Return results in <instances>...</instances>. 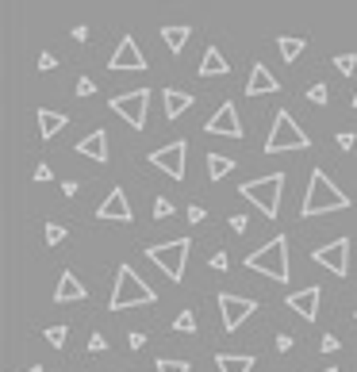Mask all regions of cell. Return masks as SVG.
Here are the masks:
<instances>
[{
	"label": "cell",
	"mask_w": 357,
	"mask_h": 372,
	"mask_svg": "<svg viewBox=\"0 0 357 372\" xmlns=\"http://www.w3.org/2000/svg\"><path fill=\"white\" fill-rule=\"evenodd\" d=\"M350 207V196L330 181L323 169H315L311 181H307V192H304V204H299V215L304 219H315V215H330V212H346Z\"/></svg>",
	"instance_id": "cell-1"
},
{
	"label": "cell",
	"mask_w": 357,
	"mask_h": 372,
	"mask_svg": "<svg viewBox=\"0 0 357 372\" xmlns=\"http://www.w3.org/2000/svg\"><path fill=\"white\" fill-rule=\"evenodd\" d=\"M154 299H158V292L146 284L139 273H135L131 265H119L116 288H112V299H108L112 311H131V307H146V303H154Z\"/></svg>",
	"instance_id": "cell-2"
},
{
	"label": "cell",
	"mask_w": 357,
	"mask_h": 372,
	"mask_svg": "<svg viewBox=\"0 0 357 372\" xmlns=\"http://www.w3.org/2000/svg\"><path fill=\"white\" fill-rule=\"evenodd\" d=\"M246 269H254V273H262V277L285 284V280L292 277V269H288V238L277 234V238L265 242L262 249H254V254L246 257Z\"/></svg>",
	"instance_id": "cell-3"
},
{
	"label": "cell",
	"mask_w": 357,
	"mask_h": 372,
	"mask_svg": "<svg viewBox=\"0 0 357 372\" xmlns=\"http://www.w3.org/2000/svg\"><path fill=\"white\" fill-rule=\"evenodd\" d=\"M238 192H242V200H250V204L265 215V219H277L281 196H285V173H269V177H262V181H246Z\"/></svg>",
	"instance_id": "cell-4"
},
{
	"label": "cell",
	"mask_w": 357,
	"mask_h": 372,
	"mask_svg": "<svg viewBox=\"0 0 357 372\" xmlns=\"http://www.w3.org/2000/svg\"><path fill=\"white\" fill-rule=\"evenodd\" d=\"M192 254V242L189 238H173V242H161V246H146V257L166 273L169 280H184V261Z\"/></svg>",
	"instance_id": "cell-5"
},
{
	"label": "cell",
	"mask_w": 357,
	"mask_h": 372,
	"mask_svg": "<svg viewBox=\"0 0 357 372\" xmlns=\"http://www.w3.org/2000/svg\"><path fill=\"white\" fill-rule=\"evenodd\" d=\"M307 146H311L307 131H299V123L288 116V111H277L269 142H265V153H288V150H307Z\"/></svg>",
	"instance_id": "cell-6"
},
{
	"label": "cell",
	"mask_w": 357,
	"mask_h": 372,
	"mask_svg": "<svg viewBox=\"0 0 357 372\" xmlns=\"http://www.w3.org/2000/svg\"><path fill=\"white\" fill-rule=\"evenodd\" d=\"M146 104H150V92L146 88H135V92H123V96H112L108 108L116 111L123 123H131L135 131H142L146 127Z\"/></svg>",
	"instance_id": "cell-7"
},
{
	"label": "cell",
	"mask_w": 357,
	"mask_h": 372,
	"mask_svg": "<svg viewBox=\"0 0 357 372\" xmlns=\"http://www.w3.org/2000/svg\"><path fill=\"white\" fill-rule=\"evenodd\" d=\"M254 311H257V299L234 296V292H219V315H223V330H238Z\"/></svg>",
	"instance_id": "cell-8"
},
{
	"label": "cell",
	"mask_w": 357,
	"mask_h": 372,
	"mask_svg": "<svg viewBox=\"0 0 357 372\" xmlns=\"http://www.w3.org/2000/svg\"><path fill=\"white\" fill-rule=\"evenodd\" d=\"M311 261L323 265L327 273H335V277H346L350 273V238H335L327 246H319L311 254Z\"/></svg>",
	"instance_id": "cell-9"
},
{
	"label": "cell",
	"mask_w": 357,
	"mask_h": 372,
	"mask_svg": "<svg viewBox=\"0 0 357 372\" xmlns=\"http://www.w3.org/2000/svg\"><path fill=\"white\" fill-rule=\"evenodd\" d=\"M184 158H189V146H184V139H177V142H169V146L154 150L150 165L161 169L166 177H173V181H184Z\"/></svg>",
	"instance_id": "cell-10"
},
{
	"label": "cell",
	"mask_w": 357,
	"mask_h": 372,
	"mask_svg": "<svg viewBox=\"0 0 357 372\" xmlns=\"http://www.w3.org/2000/svg\"><path fill=\"white\" fill-rule=\"evenodd\" d=\"M204 131H208V135H215V139H219V135H223V139H242V119H238V108H234L231 100L219 104V111H215V116L204 123Z\"/></svg>",
	"instance_id": "cell-11"
},
{
	"label": "cell",
	"mask_w": 357,
	"mask_h": 372,
	"mask_svg": "<svg viewBox=\"0 0 357 372\" xmlns=\"http://www.w3.org/2000/svg\"><path fill=\"white\" fill-rule=\"evenodd\" d=\"M108 69L112 74H142L146 69V58H142V50H139V43H135L131 35H123V43L116 46V54H112V62H108Z\"/></svg>",
	"instance_id": "cell-12"
},
{
	"label": "cell",
	"mask_w": 357,
	"mask_h": 372,
	"mask_svg": "<svg viewBox=\"0 0 357 372\" xmlns=\"http://www.w3.org/2000/svg\"><path fill=\"white\" fill-rule=\"evenodd\" d=\"M96 219H100V223H112V219H116V223H131L135 212H131V200H127V192H123V188H112L108 200L96 207Z\"/></svg>",
	"instance_id": "cell-13"
},
{
	"label": "cell",
	"mask_w": 357,
	"mask_h": 372,
	"mask_svg": "<svg viewBox=\"0 0 357 372\" xmlns=\"http://www.w3.org/2000/svg\"><path fill=\"white\" fill-rule=\"evenodd\" d=\"M319 299H323V288L307 284V288H299V292H288V307L299 315V319L315 322L319 319Z\"/></svg>",
	"instance_id": "cell-14"
},
{
	"label": "cell",
	"mask_w": 357,
	"mask_h": 372,
	"mask_svg": "<svg viewBox=\"0 0 357 372\" xmlns=\"http://www.w3.org/2000/svg\"><path fill=\"white\" fill-rule=\"evenodd\" d=\"M265 92H281V81L269 74V69L257 62L254 69H250V81H246V96H265Z\"/></svg>",
	"instance_id": "cell-15"
},
{
	"label": "cell",
	"mask_w": 357,
	"mask_h": 372,
	"mask_svg": "<svg viewBox=\"0 0 357 372\" xmlns=\"http://www.w3.org/2000/svg\"><path fill=\"white\" fill-rule=\"evenodd\" d=\"M77 153H85V158H93V161H108V131H100V127H96L93 135H85V139L77 142Z\"/></svg>",
	"instance_id": "cell-16"
},
{
	"label": "cell",
	"mask_w": 357,
	"mask_h": 372,
	"mask_svg": "<svg viewBox=\"0 0 357 372\" xmlns=\"http://www.w3.org/2000/svg\"><path fill=\"white\" fill-rule=\"evenodd\" d=\"M35 119H39V139H54V135H58L62 127L69 123L66 111H54V108H39Z\"/></svg>",
	"instance_id": "cell-17"
},
{
	"label": "cell",
	"mask_w": 357,
	"mask_h": 372,
	"mask_svg": "<svg viewBox=\"0 0 357 372\" xmlns=\"http://www.w3.org/2000/svg\"><path fill=\"white\" fill-rule=\"evenodd\" d=\"M231 74V62L223 58L219 46H208L204 50V62H200V77H227Z\"/></svg>",
	"instance_id": "cell-18"
},
{
	"label": "cell",
	"mask_w": 357,
	"mask_h": 372,
	"mask_svg": "<svg viewBox=\"0 0 357 372\" xmlns=\"http://www.w3.org/2000/svg\"><path fill=\"white\" fill-rule=\"evenodd\" d=\"M77 299H85V284L73 273H62L58 288H54V303H77Z\"/></svg>",
	"instance_id": "cell-19"
},
{
	"label": "cell",
	"mask_w": 357,
	"mask_h": 372,
	"mask_svg": "<svg viewBox=\"0 0 357 372\" xmlns=\"http://www.w3.org/2000/svg\"><path fill=\"white\" fill-rule=\"evenodd\" d=\"M161 104H166V119H181L184 111L192 108V96L181 92V88H166V92H161Z\"/></svg>",
	"instance_id": "cell-20"
},
{
	"label": "cell",
	"mask_w": 357,
	"mask_h": 372,
	"mask_svg": "<svg viewBox=\"0 0 357 372\" xmlns=\"http://www.w3.org/2000/svg\"><path fill=\"white\" fill-rule=\"evenodd\" d=\"M215 368L219 372H250L254 357L250 353H215Z\"/></svg>",
	"instance_id": "cell-21"
},
{
	"label": "cell",
	"mask_w": 357,
	"mask_h": 372,
	"mask_svg": "<svg viewBox=\"0 0 357 372\" xmlns=\"http://www.w3.org/2000/svg\"><path fill=\"white\" fill-rule=\"evenodd\" d=\"M161 39H166V46L173 54H181L184 43L192 39V27H189V23H169V27H161Z\"/></svg>",
	"instance_id": "cell-22"
},
{
	"label": "cell",
	"mask_w": 357,
	"mask_h": 372,
	"mask_svg": "<svg viewBox=\"0 0 357 372\" xmlns=\"http://www.w3.org/2000/svg\"><path fill=\"white\" fill-rule=\"evenodd\" d=\"M304 39H292V35H281L277 39V50H281V58H285V62H296L299 58V54H304Z\"/></svg>",
	"instance_id": "cell-23"
},
{
	"label": "cell",
	"mask_w": 357,
	"mask_h": 372,
	"mask_svg": "<svg viewBox=\"0 0 357 372\" xmlns=\"http://www.w3.org/2000/svg\"><path fill=\"white\" fill-rule=\"evenodd\" d=\"M231 169H234L231 158H223V153H208V177H212V181H223Z\"/></svg>",
	"instance_id": "cell-24"
},
{
	"label": "cell",
	"mask_w": 357,
	"mask_h": 372,
	"mask_svg": "<svg viewBox=\"0 0 357 372\" xmlns=\"http://www.w3.org/2000/svg\"><path fill=\"white\" fill-rule=\"evenodd\" d=\"M154 365H158V372H189L192 368L189 361H173V357H158Z\"/></svg>",
	"instance_id": "cell-25"
},
{
	"label": "cell",
	"mask_w": 357,
	"mask_h": 372,
	"mask_svg": "<svg viewBox=\"0 0 357 372\" xmlns=\"http://www.w3.org/2000/svg\"><path fill=\"white\" fill-rule=\"evenodd\" d=\"M173 330H181V334H192V330H196V315L192 311H181L173 319Z\"/></svg>",
	"instance_id": "cell-26"
},
{
	"label": "cell",
	"mask_w": 357,
	"mask_h": 372,
	"mask_svg": "<svg viewBox=\"0 0 357 372\" xmlns=\"http://www.w3.org/2000/svg\"><path fill=\"white\" fill-rule=\"evenodd\" d=\"M46 342L58 345V350H62V345L69 342V326H46Z\"/></svg>",
	"instance_id": "cell-27"
},
{
	"label": "cell",
	"mask_w": 357,
	"mask_h": 372,
	"mask_svg": "<svg viewBox=\"0 0 357 372\" xmlns=\"http://www.w3.org/2000/svg\"><path fill=\"white\" fill-rule=\"evenodd\" d=\"M335 66H338V74H342V77H353V69H357V54H338Z\"/></svg>",
	"instance_id": "cell-28"
},
{
	"label": "cell",
	"mask_w": 357,
	"mask_h": 372,
	"mask_svg": "<svg viewBox=\"0 0 357 372\" xmlns=\"http://www.w3.org/2000/svg\"><path fill=\"white\" fill-rule=\"evenodd\" d=\"M173 215V200L169 196H154V219H169Z\"/></svg>",
	"instance_id": "cell-29"
},
{
	"label": "cell",
	"mask_w": 357,
	"mask_h": 372,
	"mask_svg": "<svg viewBox=\"0 0 357 372\" xmlns=\"http://www.w3.org/2000/svg\"><path fill=\"white\" fill-rule=\"evenodd\" d=\"M43 230H46V246H58V242H66V226H62V223H46Z\"/></svg>",
	"instance_id": "cell-30"
},
{
	"label": "cell",
	"mask_w": 357,
	"mask_h": 372,
	"mask_svg": "<svg viewBox=\"0 0 357 372\" xmlns=\"http://www.w3.org/2000/svg\"><path fill=\"white\" fill-rule=\"evenodd\" d=\"M327 96H330V88L323 85V81H319V85L307 88V100H311V104H327Z\"/></svg>",
	"instance_id": "cell-31"
},
{
	"label": "cell",
	"mask_w": 357,
	"mask_h": 372,
	"mask_svg": "<svg viewBox=\"0 0 357 372\" xmlns=\"http://www.w3.org/2000/svg\"><path fill=\"white\" fill-rule=\"evenodd\" d=\"M227 265H231V257H227L223 249H215V254H212V269L215 273H227Z\"/></svg>",
	"instance_id": "cell-32"
},
{
	"label": "cell",
	"mask_w": 357,
	"mask_h": 372,
	"mask_svg": "<svg viewBox=\"0 0 357 372\" xmlns=\"http://www.w3.org/2000/svg\"><path fill=\"white\" fill-rule=\"evenodd\" d=\"M104 350H108V338H104V334L88 338V353H104Z\"/></svg>",
	"instance_id": "cell-33"
},
{
	"label": "cell",
	"mask_w": 357,
	"mask_h": 372,
	"mask_svg": "<svg viewBox=\"0 0 357 372\" xmlns=\"http://www.w3.org/2000/svg\"><path fill=\"white\" fill-rule=\"evenodd\" d=\"M93 92H96L93 77H77V96H93Z\"/></svg>",
	"instance_id": "cell-34"
},
{
	"label": "cell",
	"mask_w": 357,
	"mask_h": 372,
	"mask_svg": "<svg viewBox=\"0 0 357 372\" xmlns=\"http://www.w3.org/2000/svg\"><path fill=\"white\" fill-rule=\"evenodd\" d=\"M319 350H323V353H338V338H335V334H323Z\"/></svg>",
	"instance_id": "cell-35"
},
{
	"label": "cell",
	"mask_w": 357,
	"mask_h": 372,
	"mask_svg": "<svg viewBox=\"0 0 357 372\" xmlns=\"http://www.w3.org/2000/svg\"><path fill=\"white\" fill-rule=\"evenodd\" d=\"M231 230L246 234V230H250V219H246V215H231Z\"/></svg>",
	"instance_id": "cell-36"
},
{
	"label": "cell",
	"mask_w": 357,
	"mask_h": 372,
	"mask_svg": "<svg viewBox=\"0 0 357 372\" xmlns=\"http://www.w3.org/2000/svg\"><path fill=\"white\" fill-rule=\"evenodd\" d=\"M353 139H357L353 131H342L338 135V150H353Z\"/></svg>",
	"instance_id": "cell-37"
},
{
	"label": "cell",
	"mask_w": 357,
	"mask_h": 372,
	"mask_svg": "<svg viewBox=\"0 0 357 372\" xmlns=\"http://www.w3.org/2000/svg\"><path fill=\"white\" fill-rule=\"evenodd\" d=\"M204 215H208V212H204L200 204H192V207H189V223H204Z\"/></svg>",
	"instance_id": "cell-38"
},
{
	"label": "cell",
	"mask_w": 357,
	"mask_h": 372,
	"mask_svg": "<svg viewBox=\"0 0 357 372\" xmlns=\"http://www.w3.org/2000/svg\"><path fill=\"white\" fill-rule=\"evenodd\" d=\"M50 177H54V173H50V165H39V169H35V181H39V184H46Z\"/></svg>",
	"instance_id": "cell-39"
},
{
	"label": "cell",
	"mask_w": 357,
	"mask_h": 372,
	"mask_svg": "<svg viewBox=\"0 0 357 372\" xmlns=\"http://www.w3.org/2000/svg\"><path fill=\"white\" fill-rule=\"evenodd\" d=\"M127 342H131V350H142V345H146V334H139V330H135V334L127 338Z\"/></svg>",
	"instance_id": "cell-40"
},
{
	"label": "cell",
	"mask_w": 357,
	"mask_h": 372,
	"mask_svg": "<svg viewBox=\"0 0 357 372\" xmlns=\"http://www.w3.org/2000/svg\"><path fill=\"white\" fill-rule=\"evenodd\" d=\"M277 350H281V353L292 350V334H281V338H277Z\"/></svg>",
	"instance_id": "cell-41"
},
{
	"label": "cell",
	"mask_w": 357,
	"mask_h": 372,
	"mask_svg": "<svg viewBox=\"0 0 357 372\" xmlns=\"http://www.w3.org/2000/svg\"><path fill=\"white\" fill-rule=\"evenodd\" d=\"M39 69H54V54H43V58H39Z\"/></svg>",
	"instance_id": "cell-42"
},
{
	"label": "cell",
	"mask_w": 357,
	"mask_h": 372,
	"mask_svg": "<svg viewBox=\"0 0 357 372\" xmlns=\"http://www.w3.org/2000/svg\"><path fill=\"white\" fill-rule=\"evenodd\" d=\"M77 188H81L77 181H66V184H62V192H66V196H77Z\"/></svg>",
	"instance_id": "cell-43"
},
{
	"label": "cell",
	"mask_w": 357,
	"mask_h": 372,
	"mask_svg": "<svg viewBox=\"0 0 357 372\" xmlns=\"http://www.w3.org/2000/svg\"><path fill=\"white\" fill-rule=\"evenodd\" d=\"M27 372H46V368H43V365H31V368H27Z\"/></svg>",
	"instance_id": "cell-44"
},
{
	"label": "cell",
	"mask_w": 357,
	"mask_h": 372,
	"mask_svg": "<svg viewBox=\"0 0 357 372\" xmlns=\"http://www.w3.org/2000/svg\"><path fill=\"white\" fill-rule=\"evenodd\" d=\"M323 372H338V368H323Z\"/></svg>",
	"instance_id": "cell-45"
},
{
	"label": "cell",
	"mask_w": 357,
	"mask_h": 372,
	"mask_svg": "<svg viewBox=\"0 0 357 372\" xmlns=\"http://www.w3.org/2000/svg\"><path fill=\"white\" fill-rule=\"evenodd\" d=\"M353 319H357V311H353Z\"/></svg>",
	"instance_id": "cell-46"
}]
</instances>
